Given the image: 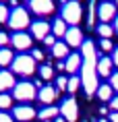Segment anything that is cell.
<instances>
[{"label":"cell","instance_id":"52a82bcc","mask_svg":"<svg viewBox=\"0 0 118 122\" xmlns=\"http://www.w3.org/2000/svg\"><path fill=\"white\" fill-rule=\"evenodd\" d=\"M37 116V112L33 110V106H29V103H21V106H17V108H13V118L19 122H29L33 120Z\"/></svg>","mask_w":118,"mask_h":122},{"label":"cell","instance_id":"ffe728a7","mask_svg":"<svg viewBox=\"0 0 118 122\" xmlns=\"http://www.w3.org/2000/svg\"><path fill=\"white\" fill-rule=\"evenodd\" d=\"M66 31H68V27H66V21L64 19H56L52 23V33L56 35V37H64Z\"/></svg>","mask_w":118,"mask_h":122},{"label":"cell","instance_id":"b9f144b4","mask_svg":"<svg viewBox=\"0 0 118 122\" xmlns=\"http://www.w3.org/2000/svg\"><path fill=\"white\" fill-rule=\"evenodd\" d=\"M104 2H108V0H104Z\"/></svg>","mask_w":118,"mask_h":122},{"label":"cell","instance_id":"44dd1931","mask_svg":"<svg viewBox=\"0 0 118 122\" xmlns=\"http://www.w3.org/2000/svg\"><path fill=\"white\" fill-rule=\"evenodd\" d=\"M13 50H8V48H0V66H10L13 64Z\"/></svg>","mask_w":118,"mask_h":122},{"label":"cell","instance_id":"e0dca14e","mask_svg":"<svg viewBox=\"0 0 118 122\" xmlns=\"http://www.w3.org/2000/svg\"><path fill=\"white\" fill-rule=\"evenodd\" d=\"M60 116V108L56 106H46V108H41V112L37 114V118L41 122H52L54 118H58Z\"/></svg>","mask_w":118,"mask_h":122},{"label":"cell","instance_id":"f35d334b","mask_svg":"<svg viewBox=\"0 0 118 122\" xmlns=\"http://www.w3.org/2000/svg\"><path fill=\"white\" fill-rule=\"evenodd\" d=\"M52 122H66V120H64V118H62V116H58V118H54Z\"/></svg>","mask_w":118,"mask_h":122},{"label":"cell","instance_id":"30bf717a","mask_svg":"<svg viewBox=\"0 0 118 122\" xmlns=\"http://www.w3.org/2000/svg\"><path fill=\"white\" fill-rule=\"evenodd\" d=\"M10 44H13V48H17L19 52H25V50L31 48V35L25 33V31H17L13 37H10Z\"/></svg>","mask_w":118,"mask_h":122},{"label":"cell","instance_id":"7bdbcfd3","mask_svg":"<svg viewBox=\"0 0 118 122\" xmlns=\"http://www.w3.org/2000/svg\"><path fill=\"white\" fill-rule=\"evenodd\" d=\"M0 2H2V0H0Z\"/></svg>","mask_w":118,"mask_h":122},{"label":"cell","instance_id":"d4e9b609","mask_svg":"<svg viewBox=\"0 0 118 122\" xmlns=\"http://www.w3.org/2000/svg\"><path fill=\"white\" fill-rule=\"evenodd\" d=\"M79 87H81V77H68V87H66V91L68 93H77L79 91Z\"/></svg>","mask_w":118,"mask_h":122},{"label":"cell","instance_id":"9a60e30c","mask_svg":"<svg viewBox=\"0 0 118 122\" xmlns=\"http://www.w3.org/2000/svg\"><path fill=\"white\" fill-rule=\"evenodd\" d=\"M112 68H114V62H112V58L108 56H102L97 60V75L99 77H112Z\"/></svg>","mask_w":118,"mask_h":122},{"label":"cell","instance_id":"f1b7e54d","mask_svg":"<svg viewBox=\"0 0 118 122\" xmlns=\"http://www.w3.org/2000/svg\"><path fill=\"white\" fill-rule=\"evenodd\" d=\"M95 15H97V10H95V0H91V6H89V25L95 23Z\"/></svg>","mask_w":118,"mask_h":122},{"label":"cell","instance_id":"ac0fdd59","mask_svg":"<svg viewBox=\"0 0 118 122\" xmlns=\"http://www.w3.org/2000/svg\"><path fill=\"white\" fill-rule=\"evenodd\" d=\"M95 95H97L102 102H112V97H114V89H112V85H110V83L99 85L97 91H95Z\"/></svg>","mask_w":118,"mask_h":122},{"label":"cell","instance_id":"d6986e66","mask_svg":"<svg viewBox=\"0 0 118 122\" xmlns=\"http://www.w3.org/2000/svg\"><path fill=\"white\" fill-rule=\"evenodd\" d=\"M52 54H54V58H58V60L68 58V46H66V41H56L54 48H52Z\"/></svg>","mask_w":118,"mask_h":122},{"label":"cell","instance_id":"8d00e7d4","mask_svg":"<svg viewBox=\"0 0 118 122\" xmlns=\"http://www.w3.org/2000/svg\"><path fill=\"white\" fill-rule=\"evenodd\" d=\"M108 120L110 122H118V112H110V114H108Z\"/></svg>","mask_w":118,"mask_h":122},{"label":"cell","instance_id":"484cf974","mask_svg":"<svg viewBox=\"0 0 118 122\" xmlns=\"http://www.w3.org/2000/svg\"><path fill=\"white\" fill-rule=\"evenodd\" d=\"M66 87H68V79L64 77V75H60V77H56V91H66Z\"/></svg>","mask_w":118,"mask_h":122},{"label":"cell","instance_id":"7c38bea8","mask_svg":"<svg viewBox=\"0 0 118 122\" xmlns=\"http://www.w3.org/2000/svg\"><path fill=\"white\" fill-rule=\"evenodd\" d=\"M29 8L35 15H50L54 13V2L52 0H29Z\"/></svg>","mask_w":118,"mask_h":122},{"label":"cell","instance_id":"4316f807","mask_svg":"<svg viewBox=\"0 0 118 122\" xmlns=\"http://www.w3.org/2000/svg\"><path fill=\"white\" fill-rule=\"evenodd\" d=\"M8 17H10V13H8V8L0 2V23H8Z\"/></svg>","mask_w":118,"mask_h":122},{"label":"cell","instance_id":"2e32d148","mask_svg":"<svg viewBox=\"0 0 118 122\" xmlns=\"http://www.w3.org/2000/svg\"><path fill=\"white\" fill-rule=\"evenodd\" d=\"M15 85H17V83H15V72H10V71H0V93L13 89Z\"/></svg>","mask_w":118,"mask_h":122},{"label":"cell","instance_id":"603a6c76","mask_svg":"<svg viewBox=\"0 0 118 122\" xmlns=\"http://www.w3.org/2000/svg\"><path fill=\"white\" fill-rule=\"evenodd\" d=\"M39 77L44 79V81H52L54 79V68L50 64H41L39 66Z\"/></svg>","mask_w":118,"mask_h":122},{"label":"cell","instance_id":"ab89813d","mask_svg":"<svg viewBox=\"0 0 118 122\" xmlns=\"http://www.w3.org/2000/svg\"><path fill=\"white\" fill-rule=\"evenodd\" d=\"M97 122H110V120H108V118H99Z\"/></svg>","mask_w":118,"mask_h":122},{"label":"cell","instance_id":"7a4b0ae2","mask_svg":"<svg viewBox=\"0 0 118 122\" xmlns=\"http://www.w3.org/2000/svg\"><path fill=\"white\" fill-rule=\"evenodd\" d=\"M15 75H21V77H31L35 68H37V62L33 60V56L29 54H19V56L13 60V64H10Z\"/></svg>","mask_w":118,"mask_h":122},{"label":"cell","instance_id":"74e56055","mask_svg":"<svg viewBox=\"0 0 118 122\" xmlns=\"http://www.w3.org/2000/svg\"><path fill=\"white\" fill-rule=\"evenodd\" d=\"M112 27H114V33L118 35V15H116V19H114V25H112Z\"/></svg>","mask_w":118,"mask_h":122},{"label":"cell","instance_id":"4fadbf2b","mask_svg":"<svg viewBox=\"0 0 118 122\" xmlns=\"http://www.w3.org/2000/svg\"><path fill=\"white\" fill-rule=\"evenodd\" d=\"M31 35L35 39H41L44 41V37L46 35H50V23H46V21H33L31 23Z\"/></svg>","mask_w":118,"mask_h":122},{"label":"cell","instance_id":"8fae6325","mask_svg":"<svg viewBox=\"0 0 118 122\" xmlns=\"http://www.w3.org/2000/svg\"><path fill=\"white\" fill-rule=\"evenodd\" d=\"M64 41L68 48H79V46H83V31L79 29V27H68V31L64 35Z\"/></svg>","mask_w":118,"mask_h":122},{"label":"cell","instance_id":"836d02e7","mask_svg":"<svg viewBox=\"0 0 118 122\" xmlns=\"http://www.w3.org/2000/svg\"><path fill=\"white\" fill-rule=\"evenodd\" d=\"M33 60H35V62H41V60H44V52L41 50H33Z\"/></svg>","mask_w":118,"mask_h":122},{"label":"cell","instance_id":"8992f818","mask_svg":"<svg viewBox=\"0 0 118 122\" xmlns=\"http://www.w3.org/2000/svg\"><path fill=\"white\" fill-rule=\"evenodd\" d=\"M60 116L66 122H75L79 118V106H77V99L75 97H66L64 102L60 103Z\"/></svg>","mask_w":118,"mask_h":122},{"label":"cell","instance_id":"f546056e","mask_svg":"<svg viewBox=\"0 0 118 122\" xmlns=\"http://www.w3.org/2000/svg\"><path fill=\"white\" fill-rule=\"evenodd\" d=\"M44 44H46L48 48H54V44H56V35H54V33L46 35V37H44Z\"/></svg>","mask_w":118,"mask_h":122},{"label":"cell","instance_id":"e575fe53","mask_svg":"<svg viewBox=\"0 0 118 122\" xmlns=\"http://www.w3.org/2000/svg\"><path fill=\"white\" fill-rule=\"evenodd\" d=\"M110 110H112V112H118V95L112 97V102H110Z\"/></svg>","mask_w":118,"mask_h":122},{"label":"cell","instance_id":"9c48e42d","mask_svg":"<svg viewBox=\"0 0 118 122\" xmlns=\"http://www.w3.org/2000/svg\"><path fill=\"white\" fill-rule=\"evenodd\" d=\"M56 97H58V91H56V87H52V85H44V87L37 91V99L44 103V106H54Z\"/></svg>","mask_w":118,"mask_h":122},{"label":"cell","instance_id":"60d3db41","mask_svg":"<svg viewBox=\"0 0 118 122\" xmlns=\"http://www.w3.org/2000/svg\"><path fill=\"white\" fill-rule=\"evenodd\" d=\"M116 6H118V0H116Z\"/></svg>","mask_w":118,"mask_h":122},{"label":"cell","instance_id":"7402d4cb","mask_svg":"<svg viewBox=\"0 0 118 122\" xmlns=\"http://www.w3.org/2000/svg\"><path fill=\"white\" fill-rule=\"evenodd\" d=\"M97 33H99L102 39H110L112 35H114V27L108 25V23H99L97 25Z\"/></svg>","mask_w":118,"mask_h":122},{"label":"cell","instance_id":"ba28073f","mask_svg":"<svg viewBox=\"0 0 118 122\" xmlns=\"http://www.w3.org/2000/svg\"><path fill=\"white\" fill-rule=\"evenodd\" d=\"M97 17H99V21L102 23H110V21H114L116 19V4L114 2H102L99 4V8H97Z\"/></svg>","mask_w":118,"mask_h":122},{"label":"cell","instance_id":"5bb4252c","mask_svg":"<svg viewBox=\"0 0 118 122\" xmlns=\"http://www.w3.org/2000/svg\"><path fill=\"white\" fill-rule=\"evenodd\" d=\"M81 64H83V56H81V54H68V58L64 60L66 72H71V75H75V72L81 71Z\"/></svg>","mask_w":118,"mask_h":122},{"label":"cell","instance_id":"5b68a950","mask_svg":"<svg viewBox=\"0 0 118 122\" xmlns=\"http://www.w3.org/2000/svg\"><path fill=\"white\" fill-rule=\"evenodd\" d=\"M83 17V10H81V4H79L77 0H68L62 4V15H60V19L66 21V25H72L77 27V23L81 21Z\"/></svg>","mask_w":118,"mask_h":122},{"label":"cell","instance_id":"4dcf8cb0","mask_svg":"<svg viewBox=\"0 0 118 122\" xmlns=\"http://www.w3.org/2000/svg\"><path fill=\"white\" fill-rule=\"evenodd\" d=\"M110 85H112V89L118 91V72H112V77H110Z\"/></svg>","mask_w":118,"mask_h":122},{"label":"cell","instance_id":"6da1fadb","mask_svg":"<svg viewBox=\"0 0 118 122\" xmlns=\"http://www.w3.org/2000/svg\"><path fill=\"white\" fill-rule=\"evenodd\" d=\"M81 56H83V64H81V85L85 89L87 95H93L97 91V56H95V44L91 39H85L81 46Z\"/></svg>","mask_w":118,"mask_h":122},{"label":"cell","instance_id":"277c9868","mask_svg":"<svg viewBox=\"0 0 118 122\" xmlns=\"http://www.w3.org/2000/svg\"><path fill=\"white\" fill-rule=\"evenodd\" d=\"M8 27H10L15 33H17V31H23L25 27H31L29 13H27L23 6H15L13 10H10V17H8Z\"/></svg>","mask_w":118,"mask_h":122},{"label":"cell","instance_id":"83f0119b","mask_svg":"<svg viewBox=\"0 0 118 122\" xmlns=\"http://www.w3.org/2000/svg\"><path fill=\"white\" fill-rule=\"evenodd\" d=\"M99 48L104 52H114V46H112L110 39H102V41H99Z\"/></svg>","mask_w":118,"mask_h":122},{"label":"cell","instance_id":"cb8c5ba5","mask_svg":"<svg viewBox=\"0 0 118 122\" xmlns=\"http://www.w3.org/2000/svg\"><path fill=\"white\" fill-rule=\"evenodd\" d=\"M8 108H13V95L0 93V112H6Z\"/></svg>","mask_w":118,"mask_h":122},{"label":"cell","instance_id":"d6a6232c","mask_svg":"<svg viewBox=\"0 0 118 122\" xmlns=\"http://www.w3.org/2000/svg\"><path fill=\"white\" fill-rule=\"evenodd\" d=\"M6 44H10V37H8L6 33H2V31H0V48H4Z\"/></svg>","mask_w":118,"mask_h":122},{"label":"cell","instance_id":"1f68e13d","mask_svg":"<svg viewBox=\"0 0 118 122\" xmlns=\"http://www.w3.org/2000/svg\"><path fill=\"white\" fill-rule=\"evenodd\" d=\"M0 122H15L13 114H6V112H0Z\"/></svg>","mask_w":118,"mask_h":122},{"label":"cell","instance_id":"d590c367","mask_svg":"<svg viewBox=\"0 0 118 122\" xmlns=\"http://www.w3.org/2000/svg\"><path fill=\"white\" fill-rule=\"evenodd\" d=\"M112 62H114V66H118V48H114V52H112Z\"/></svg>","mask_w":118,"mask_h":122},{"label":"cell","instance_id":"3957f363","mask_svg":"<svg viewBox=\"0 0 118 122\" xmlns=\"http://www.w3.org/2000/svg\"><path fill=\"white\" fill-rule=\"evenodd\" d=\"M37 97V87L29 81H21L13 87V99L17 102H23V103H29Z\"/></svg>","mask_w":118,"mask_h":122}]
</instances>
